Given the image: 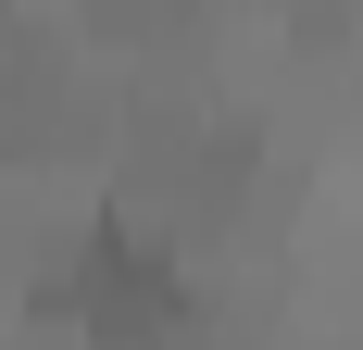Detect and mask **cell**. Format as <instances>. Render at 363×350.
I'll return each instance as SVG.
<instances>
[{
  "label": "cell",
  "instance_id": "1",
  "mask_svg": "<svg viewBox=\"0 0 363 350\" xmlns=\"http://www.w3.org/2000/svg\"><path fill=\"white\" fill-rule=\"evenodd\" d=\"M26 313L38 325H75V338H150V325H201V288L176 276L163 225L125 201V213H101V225L63 250V276L26 288Z\"/></svg>",
  "mask_w": 363,
  "mask_h": 350
},
{
  "label": "cell",
  "instance_id": "2",
  "mask_svg": "<svg viewBox=\"0 0 363 350\" xmlns=\"http://www.w3.org/2000/svg\"><path fill=\"white\" fill-rule=\"evenodd\" d=\"M75 38L150 63V50H188V38H201V0H75Z\"/></svg>",
  "mask_w": 363,
  "mask_h": 350
},
{
  "label": "cell",
  "instance_id": "3",
  "mask_svg": "<svg viewBox=\"0 0 363 350\" xmlns=\"http://www.w3.org/2000/svg\"><path fill=\"white\" fill-rule=\"evenodd\" d=\"M26 63H38V26L0 0V113H13V88H26Z\"/></svg>",
  "mask_w": 363,
  "mask_h": 350
}]
</instances>
